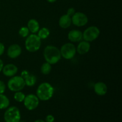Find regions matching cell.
<instances>
[{"instance_id":"cell-1","label":"cell","mask_w":122,"mask_h":122,"mask_svg":"<svg viewBox=\"0 0 122 122\" xmlns=\"http://www.w3.org/2000/svg\"><path fill=\"white\" fill-rule=\"evenodd\" d=\"M43 54L46 62L51 65L57 64L61 58L60 50L54 45L46 46L44 48Z\"/></svg>"},{"instance_id":"cell-2","label":"cell","mask_w":122,"mask_h":122,"mask_svg":"<svg viewBox=\"0 0 122 122\" xmlns=\"http://www.w3.org/2000/svg\"><path fill=\"white\" fill-rule=\"evenodd\" d=\"M54 94V88L51 83L43 82L38 86L36 90V96L39 100L46 101L50 100Z\"/></svg>"},{"instance_id":"cell-3","label":"cell","mask_w":122,"mask_h":122,"mask_svg":"<svg viewBox=\"0 0 122 122\" xmlns=\"http://www.w3.org/2000/svg\"><path fill=\"white\" fill-rule=\"evenodd\" d=\"M25 45L26 50L29 52H36L41 46V39L36 34L32 33L26 37Z\"/></svg>"},{"instance_id":"cell-4","label":"cell","mask_w":122,"mask_h":122,"mask_svg":"<svg viewBox=\"0 0 122 122\" xmlns=\"http://www.w3.org/2000/svg\"><path fill=\"white\" fill-rule=\"evenodd\" d=\"M26 86L23 78L20 76H14L11 77L7 82L8 88L12 92L21 91Z\"/></svg>"},{"instance_id":"cell-5","label":"cell","mask_w":122,"mask_h":122,"mask_svg":"<svg viewBox=\"0 0 122 122\" xmlns=\"http://www.w3.org/2000/svg\"><path fill=\"white\" fill-rule=\"evenodd\" d=\"M4 119L5 122H20L21 114L19 108L12 106L7 108L4 114Z\"/></svg>"},{"instance_id":"cell-6","label":"cell","mask_w":122,"mask_h":122,"mask_svg":"<svg viewBox=\"0 0 122 122\" xmlns=\"http://www.w3.org/2000/svg\"><path fill=\"white\" fill-rule=\"evenodd\" d=\"M61 56L66 60L72 59L76 54V48L72 43H66L61 47Z\"/></svg>"},{"instance_id":"cell-7","label":"cell","mask_w":122,"mask_h":122,"mask_svg":"<svg viewBox=\"0 0 122 122\" xmlns=\"http://www.w3.org/2000/svg\"><path fill=\"white\" fill-rule=\"evenodd\" d=\"M83 33V39L87 42H92L96 40L100 35V30L98 27L91 26L86 29Z\"/></svg>"},{"instance_id":"cell-8","label":"cell","mask_w":122,"mask_h":122,"mask_svg":"<svg viewBox=\"0 0 122 122\" xmlns=\"http://www.w3.org/2000/svg\"><path fill=\"white\" fill-rule=\"evenodd\" d=\"M23 102L25 107L28 110L32 111L36 109L38 107L39 104V100L36 95L30 94L25 97Z\"/></svg>"},{"instance_id":"cell-9","label":"cell","mask_w":122,"mask_h":122,"mask_svg":"<svg viewBox=\"0 0 122 122\" xmlns=\"http://www.w3.org/2000/svg\"><path fill=\"white\" fill-rule=\"evenodd\" d=\"M88 22V17L85 14L82 12H76L71 16V23L77 27L85 26Z\"/></svg>"},{"instance_id":"cell-10","label":"cell","mask_w":122,"mask_h":122,"mask_svg":"<svg viewBox=\"0 0 122 122\" xmlns=\"http://www.w3.org/2000/svg\"><path fill=\"white\" fill-rule=\"evenodd\" d=\"M20 76L23 78L25 84L27 86H33L36 83V77L34 75L30 73L29 71H28L27 70H23L21 72Z\"/></svg>"},{"instance_id":"cell-11","label":"cell","mask_w":122,"mask_h":122,"mask_svg":"<svg viewBox=\"0 0 122 122\" xmlns=\"http://www.w3.org/2000/svg\"><path fill=\"white\" fill-rule=\"evenodd\" d=\"M21 48L19 45L14 44L11 45L7 50V56L9 58L15 59L21 55Z\"/></svg>"},{"instance_id":"cell-12","label":"cell","mask_w":122,"mask_h":122,"mask_svg":"<svg viewBox=\"0 0 122 122\" xmlns=\"http://www.w3.org/2000/svg\"><path fill=\"white\" fill-rule=\"evenodd\" d=\"M2 71L4 76L11 77L16 75L18 71V68L14 64H7L4 66Z\"/></svg>"},{"instance_id":"cell-13","label":"cell","mask_w":122,"mask_h":122,"mask_svg":"<svg viewBox=\"0 0 122 122\" xmlns=\"http://www.w3.org/2000/svg\"><path fill=\"white\" fill-rule=\"evenodd\" d=\"M67 37L70 41L72 42H78L83 39V33L79 30L73 29L69 32Z\"/></svg>"},{"instance_id":"cell-14","label":"cell","mask_w":122,"mask_h":122,"mask_svg":"<svg viewBox=\"0 0 122 122\" xmlns=\"http://www.w3.org/2000/svg\"><path fill=\"white\" fill-rule=\"evenodd\" d=\"M94 92L99 96H104L108 91L107 85L102 82H98L94 86Z\"/></svg>"},{"instance_id":"cell-15","label":"cell","mask_w":122,"mask_h":122,"mask_svg":"<svg viewBox=\"0 0 122 122\" xmlns=\"http://www.w3.org/2000/svg\"><path fill=\"white\" fill-rule=\"evenodd\" d=\"M91 49V44L86 41H81L76 48V52L80 55H84L88 53Z\"/></svg>"},{"instance_id":"cell-16","label":"cell","mask_w":122,"mask_h":122,"mask_svg":"<svg viewBox=\"0 0 122 122\" xmlns=\"http://www.w3.org/2000/svg\"><path fill=\"white\" fill-rule=\"evenodd\" d=\"M71 24V17L67 14L61 15L58 20V25L62 29H67Z\"/></svg>"},{"instance_id":"cell-17","label":"cell","mask_w":122,"mask_h":122,"mask_svg":"<svg viewBox=\"0 0 122 122\" xmlns=\"http://www.w3.org/2000/svg\"><path fill=\"white\" fill-rule=\"evenodd\" d=\"M27 28L29 32H32V33L36 34L39 30V22L36 19H31L27 22Z\"/></svg>"},{"instance_id":"cell-18","label":"cell","mask_w":122,"mask_h":122,"mask_svg":"<svg viewBox=\"0 0 122 122\" xmlns=\"http://www.w3.org/2000/svg\"><path fill=\"white\" fill-rule=\"evenodd\" d=\"M10 105L8 98L4 94H0V110L5 109Z\"/></svg>"},{"instance_id":"cell-19","label":"cell","mask_w":122,"mask_h":122,"mask_svg":"<svg viewBox=\"0 0 122 122\" xmlns=\"http://www.w3.org/2000/svg\"><path fill=\"white\" fill-rule=\"evenodd\" d=\"M37 33H38L37 35L41 39H45L50 36V31L47 27H44L41 29H39Z\"/></svg>"},{"instance_id":"cell-20","label":"cell","mask_w":122,"mask_h":122,"mask_svg":"<svg viewBox=\"0 0 122 122\" xmlns=\"http://www.w3.org/2000/svg\"><path fill=\"white\" fill-rule=\"evenodd\" d=\"M51 70H52L51 64L47 62H45L44 63H43L41 67V72L44 75H47L50 74Z\"/></svg>"},{"instance_id":"cell-21","label":"cell","mask_w":122,"mask_h":122,"mask_svg":"<svg viewBox=\"0 0 122 122\" xmlns=\"http://www.w3.org/2000/svg\"><path fill=\"white\" fill-rule=\"evenodd\" d=\"M25 94H24L23 92H22L21 91H17V92H15L14 94V99L17 101V102H23L25 98Z\"/></svg>"},{"instance_id":"cell-22","label":"cell","mask_w":122,"mask_h":122,"mask_svg":"<svg viewBox=\"0 0 122 122\" xmlns=\"http://www.w3.org/2000/svg\"><path fill=\"white\" fill-rule=\"evenodd\" d=\"M29 30L26 26H22L19 30V35L23 38H26L29 34Z\"/></svg>"},{"instance_id":"cell-23","label":"cell","mask_w":122,"mask_h":122,"mask_svg":"<svg viewBox=\"0 0 122 122\" xmlns=\"http://www.w3.org/2000/svg\"><path fill=\"white\" fill-rule=\"evenodd\" d=\"M6 86L4 82L2 81H0V94H4L5 91Z\"/></svg>"},{"instance_id":"cell-24","label":"cell","mask_w":122,"mask_h":122,"mask_svg":"<svg viewBox=\"0 0 122 122\" xmlns=\"http://www.w3.org/2000/svg\"><path fill=\"white\" fill-rule=\"evenodd\" d=\"M75 13H76V11H75V8H73V7H70V8H69V9L67 10V11L66 14H67L68 15H69V16L71 17V16H72Z\"/></svg>"},{"instance_id":"cell-25","label":"cell","mask_w":122,"mask_h":122,"mask_svg":"<svg viewBox=\"0 0 122 122\" xmlns=\"http://www.w3.org/2000/svg\"><path fill=\"white\" fill-rule=\"evenodd\" d=\"M55 120L54 117L51 114H48L45 118V122H54Z\"/></svg>"},{"instance_id":"cell-26","label":"cell","mask_w":122,"mask_h":122,"mask_svg":"<svg viewBox=\"0 0 122 122\" xmlns=\"http://www.w3.org/2000/svg\"><path fill=\"white\" fill-rule=\"evenodd\" d=\"M5 51V46L2 43L0 42V56H2Z\"/></svg>"},{"instance_id":"cell-27","label":"cell","mask_w":122,"mask_h":122,"mask_svg":"<svg viewBox=\"0 0 122 122\" xmlns=\"http://www.w3.org/2000/svg\"><path fill=\"white\" fill-rule=\"evenodd\" d=\"M4 63H3V61L1 59H0V72L2 71V69H3V67H4Z\"/></svg>"},{"instance_id":"cell-28","label":"cell","mask_w":122,"mask_h":122,"mask_svg":"<svg viewBox=\"0 0 122 122\" xmlns=\"http://www.w3.org/2000/svg\"><path fill=\"white\" fill-rule=\"evenodd\" d=\"M46 1H47L48 2H50V3H53V2H56L57 0H46Z\"/></svg>"},{"instance_id":"cell-29","label":"cell","mask_w":122,"mask_h":122,"mask_svg":"<svg viewBox=\"0 0 122 122\" xmlns=\"http://www.w3.org/2000/svg\"><path fill=\"white\" fill-rule=\"evenodd\" d=\"M34 122H45L44 121V120H41V119H38V120H35Z\"/></svg>"}]
</instances>
